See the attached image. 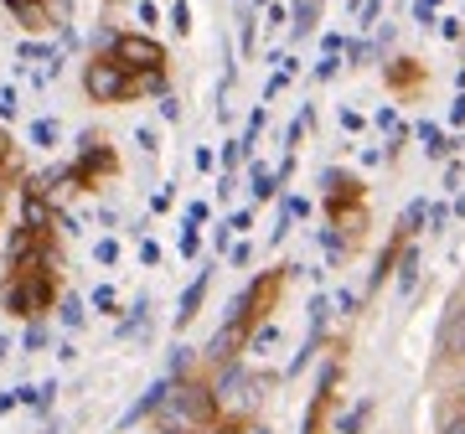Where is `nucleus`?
<instances>
[{
  "label": "nucleus",
  "mask_w": 465,
  "mask_h": 434,
  "mask_svg": "<svg viewBox=\"0 0 465 434\" xmlns=\"http://www.w3.org/2000/svg\"><path fill=\"white\" fill-rule=\"evenodd\" d=\"M166 414H161V424H176V429H202V424H213L217 414V393L213 388H197V383H186V388H171L166 403H161Z\"/></svg>",
  "instance_id": "1"
},
{
  "label": "nucleus",
  "mask_w": 465,
  "mask_h": 434,
  "mask_svg": "<svg viewBox=\"0 0 465 434\" xmlns=\"http://www.w3.org/2000/svg\"><path fill=\"white\" fill-rule=\"evenodd\" d=\"M84 88L94 104H124V99H134V73L119 67L114 52H104V57H94L84 67Z\"/></svg>",
  "instance_id": "2"
},
{
  "label": "nucleus",
  "mask_w": 465,
  "mask_h": 434,
  "mask_svg": "<svg viewBox=\"0 0 465 434\" xmlns=\"http://www.w3.org/2000/svg\"><path fill=\"white\" fill-rule=\"evenodd\" d=\"M52 305V274L47 269H21L16 284H5V311L11 316H42Z\"/></svg>",
  "instance_id": "3"
},
{
  "label": "nucleus",
  "mask_w": 465,
  "mask_h": 434,
  "mask_svg": "<svg viewBox=\"0 0 465 434\" xmlns=\"http://www.w3.org/2000/svg\"><path fill=\"white\" fill-rule=\"evenodd\" d=\"M109 52H114L119 67H130V73H155V67H166V47H161L155 36H140V32L109 36Z\"/></svg>",
  "instance_id": "4"
},
{
  "label": "nucleus",
  "mask_w": 465,
  "mask_h": 434,
  "mask_svg": "<svg viewBox=\"0 0 465 434\" xmlns=\"http://www.w3.org/2000/svg\"><path fill=\"white\" fill-rule=\"evenodd\" d=\"M217 409H253L259 403V383H253V372H243V368H223V378H217Z\"/></svg>",
  "instance_id": "5"
},
{
  "label": "nucleus",
  "mask_w": 465,
  "mask_h": 434,
  "mask_svg": "<svg viewBox=\"0 0 465 434\" xmlns=\"http://www.w3.org/2000/svg\"><path fill=\"white\" fill-rule=\"evenodd\" d=\"M434 351L440 362H465V301H455L440 321V336H434Z\"/></svg>",
  "instance_id": "6"
},
{
  "label": "nucleus",
  "mask_w": 465,
  "mask_h": 434,
  "mask_svg": "<svg viewBox=\"0 0 465 434\" xmlns=\"http://www.w3.org/2000/svg\"><path fill=\"white\" fill-rule=\"evenodd\" d=\"M42 249H47V233H42V228H32V222H21L16 233H11V243H5V264L26 269Z\"/></svg>",
  "instance_id": "7"
},
{
  "label": "nucleus",
  "mask_w": 465,
  "mask_h": 434,
  "mask_svg": "<svg viewBox=\"0 0 465 434\" xmlns=\"http://www.w3.org/2000/svg\"><path fill=\"white\" fill-rule=\"evenodd\" d=\"M243 331H249V321L228 316L223 321V331H213V341H207V357H213V362H232V351L243 347Z\"/></svg>",
  "instance_id": "8"
},
{
  "label": "nucleus",
  "mask_w": 465,
  "mask_h": 434,
  "mask_svg": "<svg viewBox=\"0 0 465 434\" xmlns=\"http://www.w3.org/2000/svg\"><path fill=\"white\" fill-rule=\"evenodd\" d=\"M0 5H5V11H11V16H16L26 32H42V26H52V21H47V0H0Z\"/></svg>",
  "instance_id": "9"
},
{
  "label": "nucleus",
  "mask_w": 465,
  "mask_h": 434,
  "mask_svg": "<svg viewBox=\"0 0 465 434\" xmlns=\"http://www.w3.org/2000/svg\"><path fill=\"white\" fill-rule=\"evenodd\" d=\"M26 222L47 233V222H52V207H47V192H42V186H26Z\"/></svg>",
  "instance_id": "10"
},
{
  "label": "nucleus",
  "mask_w": 465,
  "mask_h": 434,
  "mask_svg": "<svg viewBox=\"0 0 465 434\" xmlns=\"http://www.w3.org/2000/svg\"><path fill=\"white\" fill-rule=\"evenodd\" d=\"M202 295H207V274H197V280L186 284V295H182V311H176V321H182V326H186V321H192V316H197Z\"/></svg>",
  "instance_id": "11"
},
{
  "label": "nucleus",
  "mask_w": 465,
  "mask_h": 434,
  "mask_svg": "<svg viewBox=\"0 0 465 434\" xmlns=\"http://www.w3.org/2000/svg\"><path fill=\"white\" fill-rule=\"evenodd\" d=\"M150 94H166V67H155V73H134V99H150Z\"/></svg>",
  "instance_id": "12"
},
{
  "label": "nucleus",
  "mask_w": 465,
  "mask_h": 434,
  "mask_svg": "<svg viewBox=\"0 0 465 434\" xmlns=\"http://www.w3.org/2000/svg\"><path fill=\"white\" fill-rule=\"evenodd\" d=\"M166 393H171V383H155V388H150L145 399H140V403L130 409V424H134V419H145V414H155V409L166 403Z\"/></svg>",
  "instance_id": "13"
},
{
  "label": "nucleus",
  "mask_w": 465,
  "mask_h": 434,
  "mask_svg": "<svg viewBox=\"0 0 465 434\" xmlns=\"http://www.w3.org/2000/svg\"><path fill=\"white\" fill-rule=\"evenodd\" d=\"M440 434H465V403H450L440 414Z\"/></svg>",
  "instance_id": "14"
},
{
  "label": "nucleus",
  "mask_w": 465,
  "mask_h": 434,
  "mask_svg": "<svg viewBox=\"0 0 465 434\" xmlns=\"http://www.w3.org/2000/svg\"><path fill=\"white\" fill-rule=\"evenodd\" d=\"M32 140L42 145V151H52V145H57V119H36V124H32Z\"/></svg>",
  "instance_id": "15"
},
{
  "label": "nucleus",
  "mask_w": 465,
  "mask_h": 434,
  "mask_svg": "<svg viewBox=\"0 0 465 434\" xmlns=\"http://www.w3.org/2000/svg\"><path fill=\"white\" fill-rule=\"evenodd\" d=\"M57 316H63V326H67V331H78V326H84V301H73V295H67Z\"/></svg>",
  "instance_id": "16"
},
{
  "label": "nucleus",
  "mask_w": 465,
  "mask_h": 434,
  "mask_svg": "<svg viewBox=\"0 0 465 434\" xmlns=\"http://www.w3.org/2000/svg\"><path fill=\"white\" fill-rule=\"evenodd\" d=\"M47 326H42V321H36V326H32V331H26V351H42V347H47Z\"/></svg>",
  "instance_id": "17"
},
{
  "label": "nucleus",
  "mask_w": 465,
  "mask_h": 434,
  "mask_svg": "<svg viewBox=\"0 0 465 434\" xmlns=\"http://www.w3.org/2000/svg\"><path fill=\"white\" fill-rule=\"evenodd\" d=\"M186 368H192V347H176V351H171V372H176V378H182Z\"/></svg>",
  "instance_id": "18"
},
{
  "label": "nucleus",
  "mask_w": 465,
  "mask_h": 434,
  "mask_svg": "<svg viewBox=\"0 0 465 434\" xmlns=\"http://www.w3.org/2000/svg\"><path fill=\"white\" fill-rule=\"evenodd\" d=\"M94 253H99V264H114V259H119V243H114V238H99V249H94Z\"/></svg>",
  "instance_id": "19"
},
{
  "label": "nucleus",
  "mask_w": 465,
  "mask_h": 434,
  "mask_svg": "<svg viewBox=\"0 0 465 434\" xmlns=\"http://www.w3.org/2000/svg\"><path fill=\"white\" fill-rule=\"evenodd\" d=\"M94 305H99V311H114V290H109V284H99V290H94Z\"/></svg>",
  "instance_id": "20"
},
{
  "label": "nucleus",
  "mask_w": 465,
  "mask_h": 434,
  "mask_svg": "<svg viewBox=\"0 0 465 434\" xmlns=\"http://www.w3.org/2000/svg\"><path fill=\"white\" fill-rule=\"evenodd\" d=\"M0 114L16 119V88H0Z\"/></svg>",
  "instance_id": "21"
},
{
  "label": "nucleus",
  "mask_w": 465,
  "mask_h": 434,
  "mask_svg": "<svg viewBox=\"0 0 465 434\" xmlns=\"http://www.w3.org/2000/svg\"><path fill=\"white\" fill-rule=\"evenodd\" d=\"M269 192H274V182H269L264 171H253V197H269Z\"/></svg>",
  "instance_id": "22"
},
{
  "label": "nucleus",
  "mask_w": 465,
  "mask_h": 434,
  "mask_svg": "<svg viewBox=\"0 0 465 434\" xmlns=\"http://www.w3.org/2000/svg\"><path fill=\"white\" fill-rule=\"evenodd\" d=\"M274 336H280V331H274V326H264V331L253 336V351H259V347H274Z\"/></svg>",
  "instance_id": "23"
},
{
  "label": "nucleus",
  "mask_w": 465,
  "mask_h": 434,
  "mask_svg": "<svg viewBox=\"0 0 465 434\" xmlns=\"http://www.w3.org/2000/svg\"><path fill=\"white\" fill-rule=\"evenodd\" d=\"M16 403H21V388H16V393H0V414H11Z\"/></svg>",
  "instance_id": "24"
},
{
  "label": "nucleus",
  "mask_w": 465,
  "mask_h": 434,
  "mask_svg": "<svg viewBox=\"0 0 465 434\" xmlns=\"http://www.w3.org/2000/svg\"><path fill=\"white\" fill-rule=\"evenodd\" d=\"M0 161H11V134L0 130Z\"/></svg>",
  "instance_id": "25"
},
{
  "label": "nucleus",
  "mask_w": 465,
  "mask_h": 434,
  "mask_svg": "<svg viewBox=\"0 0 465 434\" xmlns=\"http://www.w3.org/2000/svg\"><path fill=\"white\" fill-rule=\"evenodd\" d=\"M5 351H11V347H5V341H0V362H5Z\"/></svg>",
  "instance_id": "26"
},
{
  "label": "nucleus",
  "mask_w": 465,
  "mask_h": 434,
  "mask_svg": "<svg viewBox=\"0 0 465 434\" xmlns=\"http://www.w3.org/2000/svg\"><path fill=\"white\" fill-rule=\"evenodd\" d=\"M0 202H5V182H0Z\"/></svg>",
  "instance_id": "27"
},
{
  "label": "nucleus",
  "mask_w": 465,
  "mask_h": 434,
  "mask_svg": "<svg viewBox=\"0 0 465 434\" xmlns=\"http://www.w3.org/2000/svg\"><path fill=\"white\" fill-rule=\"evenodd\" d=\"M460 217H465V202H460Z\"/></svg>",
  "instance_id": "28"
},
{
  "label": "nucleus",
  "mask_w": 465,
  "mask_h": 434,
  "mask_svg": "<svg viewBox=\"0 0 465 434\" xmlns=\"http://www.w3.org/2000/svg\"><path fill=\"white\" fill-rule=\"evenodd\" d=\"M166 434H171V429H166ZM176 434H186V429H176Z\"/></svg>",
  "instance_id": "29"
},
{
  "label": "nucleus",
  "mask_w": 465,
  "mask_h": 434,
  "mask_svg": "<svg viewBox=\"0 0 465 434\" xmlns=\"http://www.w3.org/2000/svg\"><path fill=\"white\" fill-rule=\"evenodd\" d=\"M259 434H264V429H259Z\"/></svg>",
  "instance_id": "30"
}]
</instances>
